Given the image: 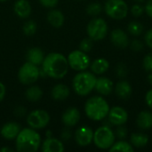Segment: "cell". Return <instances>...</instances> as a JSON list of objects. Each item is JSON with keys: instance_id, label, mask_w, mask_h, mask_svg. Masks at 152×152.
<instances>
[{"instance_id": "cell-14", "label": "cell", "mask_w": 152, "mask_h": 152, "mask_svg": "<svg viewBox=\"0 0 152 152\" xmlns=\"http://www.w3.org/2000/svg\"><path fill=\"white\" fill-rule=\"evenodd\" d=\"M80 120V112L75 107L68 108L61 116V121L66 127L75 126Z\"/></svg>"}, {"instance_id": "cell-11", "label": "cell", "mask_w": 152, "mask_h": 152, "mask_svg": "<svg viewBox=\"0 0 152 152\" xmlns=\"http://www.w3.org/2000/svg\"><path fill=\"white\" fill-rule=\"evenodd\" d=\"M107 117L109 118L110 123L117 126L125 125L128 120L127 111L120 106H115L110 109V111Z\"/></svg>"}, {"instance_id": "cell-8", "label": "cell", "mask_w": 152, "mask_h": 152, "mask_svg": "<svg viewBox=\"0 0 152 152\" xmlns=\"http://www.w3.org/2000/svg\"><path fill=\"white\" fill-rule=\"evenodd\" d=\"M40 71L37 65L32 64L28 61L25 62L19 69L18 79L23 85H32L39 77Z\"/></svg>"}, {"instance_id": "cell-38", "label": "cell", "mask_w": 152, "mask_h": 152, "mask_svg": "<svg viewBox=\"0 0 152 152\" xmlns=\"http://www.w3.org/2000/svg\"><path fill=\"white\" fill-rule=\"evenodd\" d=\"M144 41L146 45H148V47L152 49V28L146 31L144 36Z\"/></svg>"}, {"instance_id": "cell-9", "label": "cell", "mask_w": 152, "mask_h": 152, "mask_svg": "<svg viewBox=\"0 0 152 152\" xmlns=\"http://www.w3.org/2000/svg\"><path fill=\"white\" fill-rule=\"evenodd\" d=\"M67 59L69 68L76 71H83L90 67V57L87 55V53L81 50L72 51Z\"/></svg>"}, {"instance_id": "cell-29", "label": "cell", "mask_w": 152, "mask_h": 152, "mask_svg": "<svg viewBox=\"0 0 152 152\" xmlns=\"http://www.w3.org/2000/svg\"><path fill=\"white\" fill-rule=\"evenodd\" d=\"M22 30L26 36H33L37 31V23L34 20H29L24 23Z\"/></svg>"}, {"instance_id": "cell-25", "label": "cell", "mask_w": 152, "mask_h": 152, "mask_svg": "<svg viewBox=\"0 0 152 152\" xmlns=\"http://www.w3.org/2000/svg\"><path fill=\"white\" fill-rule=\"evenodd\" d=\"M149 142V136L143 133H134L130 136V143L134 148H144Z\"/></svg>"}, {"instance_id": "cell-40", "label": "cell", "mask_w": 152, "mask_h": 152, "mask_svg": "<svg viewBox=\"0 0 152 152\" xmlns=\"http://www.w3.org/2000/svg\"><path fill=\"white\" fill-rule=\"evenodd\" d=\"M144 11L146 12L147 15L152 19V0H148L144 6Z\"/></svg>"}, {"instance_id": "cell-46", "label": "cell", "mask_w": 152, "mask_h": 152, "mask_svg": "<svg viewBox=\"0 0 152 152\" xmlns=\"http://www.w3.org/2000/svg\"><path fill=\"white\" fill-rule=\"evenodd\" d=\"M4 1H7V0H0V2H4Z\"/></svg>"}, {"instance_id": "cell-43", "label": "cell", "mask_w": 152, "mask_h": 152, "mask_svg": "<svg viewBox=\"0 0 152 152\" xmlns=\"http://www.w3.org/2000/svg\"><path fill=\"white\" fill-rule=\"evenodd\" d=\"M147 78H148V82L150 83V85L152 86V72H150V74H149Z\"/></svg>"}, {"instance_id": "cell-15", "label": "cell", "mask_w": 152, "mask_h": 152, "mask_svg": "<svg viewBox=\"0 0 152 152\" xmlns=\"http://www.w3.org/2000/svg\"><path fill=\"white\" fill-rule=\"evenodd\" d=\"M114 89L113 82L106 77H101L96 79L94 90L102 96H108L110 95Z\"/></svg>"}, {"instance_id": "cell-39", "label": "cell", "mask_w": 152, "mask_h": 152, "mask_svg": "<svg viewBox=\"0 0 152 152\" xmlns=\"http://www.w3.org/2000/svg\"><path fill=\"white\" fill-rule=\"evenodd\" d=\"M145 102L147 106L152 110V89L149 90L145 95Z\"/></svg>"}, {"instance_id": "cell-30", "label": "cell", "mask_w": 152, "mask_h": 152, "mask_svg": "<svg viewBox=\"0 0 152 152\" xmlns=\"http://www.w3.org/2000/svg\"><path fill=\"white\" fill-rule=\"evenodd\" d=\"M102 4L95 2L89 4L86 7V12L91 16H97L102 12Z\"/></svg>"}, {"instance_id": "cell-28", "label": "cell", "mask_w": 152, "mask_h": 152, "mask_svg": "<svg viewBox=\"0 0 152 152\" xmlns=\"http://www.w3.org/2000/svg\"><path fill=\"white\" fill-rule=\"evenodd\" d=\"M127 31L129 32L130 35L134 37H138L140 36L142 31H143V26L140 21L137 20H133L131 21L128 26H127Z\"/></svg>"}, {"instance_id": "cell-6", "label": "cell", "mask_w": 152, "mask_h": 152, "mask_svg": "<svg viewBox=\"0 0 152 152\" xmlns=\"http://www.w3.org/2000/svg\"><path fill=\"white\" fill-rule=\"evenodd\" d=\"M104 11L110 18L120 20L127 16L129 8L125 0H107Z\"/></svg>"}, {"instance_id": "cell-23", "label": "cell", "mask_w": 152, "mask_h": 152, "mask_svg": "<svg viewBox=\"0 0 152 152\" xmlns=\"http://www.w3.org/2000/svg\"><path fill=\"white\" fill-rule=\"evenodd\" d=\"M47 21L48 23L54 28H61L64 24V14L60 10H51L47 13Z\"/></svg>"}, {"instance_id": "cell-37", "label": "cell", "mask_w": 152, "mask_h": 152, "mask_svg": "<svg viewBox=\"0 0 152 152\" xmlns=\"http://www.w3.org/2000/svg\"><path fill=\"white\" fill-rule=\"evenodd\" d=\"M41 5L46 8H53L57 5L59 0H38Z\"/></svg>"}, {"instance_id": "cell-10", "label": "cell", "mask_w": 152, "mask_h": 152, "mask_svg": "<svg viewBox=\"0 0 152 152\" xmlns=\"http://www.w3.org/2000/svg\"><path fill=\"white\" fill-rule=\"evenodd\" d=\"M50 122V115L44 110H35L27 117V123L33 129L45 128Z\"/></svg>"}, {"instance_id": "cell-47", "label": "cell", "mask_w": 152, "mask_h": 152, "mask_svg": "<svg viewBox=\"0 0 152 152\" xmlns=\"http://www.w3.org/2000/svg\"><path fill=\"white\" fill-rule=\"evenodd\" d=\"M78 1H84V0H78Z\"/></svg>"}, {"instance_id": "cell-45", "label": "cell", "mask_w": 152, "mask_h": 152, "mask_svg": "<svg viewBox=\"0 0 152 152\" xmlns=\"http://www.w3.org/2000/svg\"><path fill=\"white\" fill-rule=\"evenodd\" d=\"M134 2H136V3H139V4H140V3H143L145 0H134Z\"/></svg>"}, {"instance_id": "cell-20", "label": "cell", "mask_w": 152, "mask_h": 152, "mask_svg": "<svg viewBox=\"0 0 152 152\" xmlns=\"http://www.w3.org/2000/svg\"><path fill=\"white\" fill-rule=\"evenodd\" d=\"M69 88L64 84L55 85L51 91V96L55 101H64L69 96Z\"/></svg>"}, {"instance_id": "cell-35", "label": "cell", "mask_w": 152, "mask_h": 152, "mask_svg": "<svg viewBox=\"0 0 152 152\" xmlns=\"http://www.w3.org/2000/svg\"><path fill=\"white\" fill-rule=\"evenodd\" d=\"M130 12H131L133 16L140 17V16H142L144 13L145 11H144V7L142 6L139 3H137V4H134L132 5V7L130 9Z\"/></svg>"}, {"instance_id": "cell-24", "label": "cell", "mask_w": 152, "mask_h": 152, "mask_svg": "<svg viewBox=\"0 0 152 152\" xmlns=\"http://www.w3.org/2000/svg\"><path fill=\"white\" fill-rule=\"evenodd\" d=\"M110 68V62L105 58H97L90 63V69L94 75H102Z\"/></svg>"}, {"instance_id": "cell-2", "label": "cell", "mask_w": 152, "mask_h": 152, "mask_svg": "<svg viewBox=\"0 0 152 152\" xmlns=\"http://www.w3.org/2000/svg\"><path fill=\"white\" fill-rule=\"evenodd\" d=\"M40 134L31 127L20 131L15 139L16 151L19 152H35L41 146Z\"/></svg>"}, {"instance_id": "cell-19", "label": "cell", "mask_w": 152, "mask_h": 152, "mask_svg": "<svg viewBox=\"0 0 152 152\" xmlns=\"http://www.w3.org/2000/svg\"><path fill=\"white\" fill-rule=\"evenodd\" d=\"M13 10L18 17L26 19L31 13V5L28 0H17L14 3Z\"/></svg>"}, {"instance_id": "cell-42", "label": "cell", "mask_w": 152, "mask_h": 152, "mask_svg": "<svg viewBox=\"0 0 152 152\" xmlns=\"http://www.w3.org/2000/svg\"><path fill=\"white\" fill-rule=\"evenodd\" d=\"M5 94H6V88H5V86L0 82V102H2L5 96Z\"/></svg>"}, {"instance_id": "cell-1", "label": "cell", "mask_w": 152, "mask_h": 152, "mask_svg": "<svg viewBox=\"0 0 152 152\" xmlns=\"http://www.w3.org/2000/svg\"><path fill=\"white\" fill-rule=\"evenodd\" d=\"M43 73L54 79L63 78L69 71L68 59L60 53H50L42 62Z\"/></svg>"}, {"instance_id": "cell-17", "label": "cell", "mask_w": 152, "mask_h": 152, "mask_svg": "<svg viewBox=\"0 0 152 152\" xmlns=\"http://www.w3.org/2000/svg\"><path fill=\"white\" fill-rule=\"evenodd\" d=\"M20 131V126H19V124L15 122H8L2 126L0 130V134L2 137L4 138L5 140L12 141L16 139Z\"/></svg>"}, {"instance_id": "cell-4", "label": "cell", "mask_w": 152, "mask_h": 152, "mask_svg": "<svg viewBox=\"0 0 152 152\" xmlns=\"http://www.w3.org/2000/svg\"><path fill=\"white\" fill-rule=\"evenodd\" d=\"M96 75L89 71H78L72 80V88L79 96H86L94 90L96 83Z\"/></svg>"}, {"instance_id": "cell-41", "label": "cell", "mask_w": 152, "mask_h": 152, "mask_svg": "<svg viewBox=\"0 0 152 152\" xmlns=\"http://www.w3.org/2000/svg\"><path fill=\"white\" fill-rule=\"evenodd\" d=\"M69 127L62 130V133H61V138L64 140V141H68L70 137H71V132L70 130L69 129Z\"/></svg>"}, {"instance_id": "cell-13", "label": "cell", "mask_w": 152, "mask_h": 152, "mask_svg": "<svg viewBox=\"0 0 152 152\" xmlns=\"http://www.w3.org/2000/svg\"><path fill=\"white\" fill-rule=\"evenodd\" d=\"M110 41L118 48H126L129 44V37L127 34L121 28H115L110 33Z\"/></svg>"}, {"instance_id": "cell-33", "label": "cell", "mask_w": 152, "mask_h": 152, "mask_svg": "<svg viewBox=\"0 0 152 152\" xmlns=\"http://www.w3.org/2000/svg\"><path fill=\"white\" fill-rule=\"evenodd\" d=\"M114 134H115L116 138H118V140H125L127 136L128 131H127V128L124 126V125H122V126H118Z\"/></svg>"}, {"instance_id": "cell-26", "label": "cell", "mask_w": 152, "mask_h": 152, "mask_svg": "<svg viewBox=\"0 0 152 152\" xmlns=\"http://www.w3.org/2000/svg\"><path fill=\"white\" fill-rule=\"evenodd\" d=\"M43 96L42 89L37 86H32L28 87L25 92V97L28 101L31 102H38Z\"/></svg>"}, {"instance_id": "cell-44", "label": "cell", "mask_w": 152, "mask_h": 152, "mask_svg": "<svg viewBox=\"0 0 152 152\" xmlns=\"http://www.w3.org/2000/svg\"><path fill=\"white\" fill-rule=\"evenodd\" d=\"M0 151L1 152H6V151H12L11 149H9V148H6V147H4V148H2V149H0Z\"/></svg>"}, {"instance_id": "cell-18", "label": "cell", "mask_w": 152, "mask_h": 152, "mask_svg": "<svg viewBox=\"0 0 152 152\" xmlns=\"http://www.w3.org/2000/svg\"><path fill=\"white\" fill-rule=\"evenodd\" d=\"M41 150L44 152H62L64 151V145L58 139L47 137L41 143Z\"/></svg>"}, {"instance_id": "cell-12", "label": "cell", "mask_w": 152, "mask_h": 152, "mask_svg": "<svg viewBox=\"0 0 152 152\" xmlns=\"http://www.w3.org/2000/svg\"><path fill=\"white\" fill-rule=\"evenodd\" d=\"M94 140V131L89 126H81L75 133V141L80 147L89 146Z\"/></svg>"}, {"instance_id": "cell-27", "label": "cell", "mask_w": 152, "mask_h": 152, "mask_svg": "<svg viewBox=\"0 0 152 152\" xmlns=\"http://www.w3.org/2000/svg\"><path fill=\"white\" fill-rule=\"evenodd\" d=\"M110 152L113 151H123V152H133L134 147L131 143L125 140H119L117 142H114V144L109 149Z\"/></svg>"}, {"instance_id": "cell-31", "label": "cell", "mask_w": 152, "mask_h": 152, "mask_svg": "<svg viewBox=\"0 0 152 152\" xmlns=\"http://www.w3.org/2000/svg\"><path fill=\"white\" fill-rule=\"evenodd\" d=\"M94 46V40L91 39L89 37L84 38L80 44H79V50L85 52V53H89Z\"/></svg>"}, {"instance_id": "cell-36", "label": "cell", "mask_w": 152, "mask_h": 152, "mask_svg": "<svg viewBox=\"0 0 152 152\" xmlns=\"http://www.w3.org/2000/svg\"><path fill=\"white\" fill-rule=\"evenodd\" d=\"M129 45H130V48H131L133 51H134V52H140V51H142V50L143 49V47H144L143 43H142L141 40H138V39L133 40V41L129 44Z\"/></svg>"}, {"instance_id": "cell-21", "label": "cell", "mask_w": 152, "mask_h": 152, "mask_svg": "<svg viewBox=\"0 0 152 152\" xmlns=\"http://www.w3.org/2000/svg\"><path fill=\"white\" fill-rule=\"evenodd\" d=\"M136 125L142 130H148L152 127V113L149 110L141 111L136 118Z\"/></svg>"}, {"instance_id": "cell-3", "label": "cell", "mask_w": 152, "mask_h": 152, "mask_svg": "<svg viewBox=\"0 0 152 152\" xmlns=\"http://www.w3.org/2000/svg\"><path fill=\"white\" fill-rule=\"evenodd\" d=\"M110 105L101 95L90 97L85 104L86 117L93 121H102L109 114Z\"/></svg>"}, {"instance_id": "cell-34", "label": "cell", "mask_w": 152, "mask_h": 152, "mask_svg": "<svg viewBox=\"0 0 152 152\" xmlns=\"http://www.w3.org/2000/svg\"><path fill=\"white\" fill-rule=\"evenodd\" d=\"M142 67L146 71L152 72V52L144 56L142 61Z\"/></svg>"}, {"instance_id": "cell-5", "label": "cell", "mask_w": 152, "mask_h": 152, "mask_svg": "<svg viewBox=\"0 0 152 152\" xmlns=\"http://www.w3.org/2000/svg\"><path fill=\"white\" fill-rule=\"evenodd\" d=\"M116 136L108 126H102L94 132V143L101 150H109L115 142Z\"/></svg>"}, {"instance_id": "cell-16", "label": "cell", "mask_w": 152, "mask_h": 152, "mask_svg": "<svg viewBox=\"0 0 152 152\" xmlns=\"http://www.w3.org/2000/svg\"><path fill=\"white\" fill-rule=\"evenodd\" d=\"M116 95L121 100H127L132 96L133 88L130 83L126 80L121 79L114 86Z\"/></svg>"}, {"instance_id": "cell-22", "label": "cell", "mask_w": 152, "mask_h": 152, "mask_svg": "<svg viewBox=\"0 0 152 152\" xmlns=\"http://www.w3.org/2000/svg\"><path fill=\"white\" fill-rule=\"evenodd\" d=\"M26 59H27V61L32 64H35L37 66H39L42 64L45 59V54H44V52L40 48L33 47V48H30L27 52Z\"/></svg>"}, {"instance_id": "cell-7", "label": "cell", "mask_w": 152, "mask_h": 152, "mask_svg": "<svg viewBox=\"0 0 152 152\" xmlns=\"http://www.w3.org/2000/svg\"><path fill=\"white\" fill-rule=\"evenodd\" d=\"M86 32L88 37L94 41H101L108 34V24L102 18H94L88 22Z\"/></svg>"}, {"instance_id": "cell-32", "label": "cell", "mask_w": 152, "mask_h": 152, "mask_svg": "<svg viewBox=\"0 0 152 152\" xmlns=\"http://www.w3.org/2000/svg\"><path fill=\"white\" fill-rule=\"evenodd\" d=\"M115 73H116V76L120 78V79H123L125 78L127 74H128V69L126 67V65L125 63H118L116 68H115Z\"/></svg>"}]
</instances>
